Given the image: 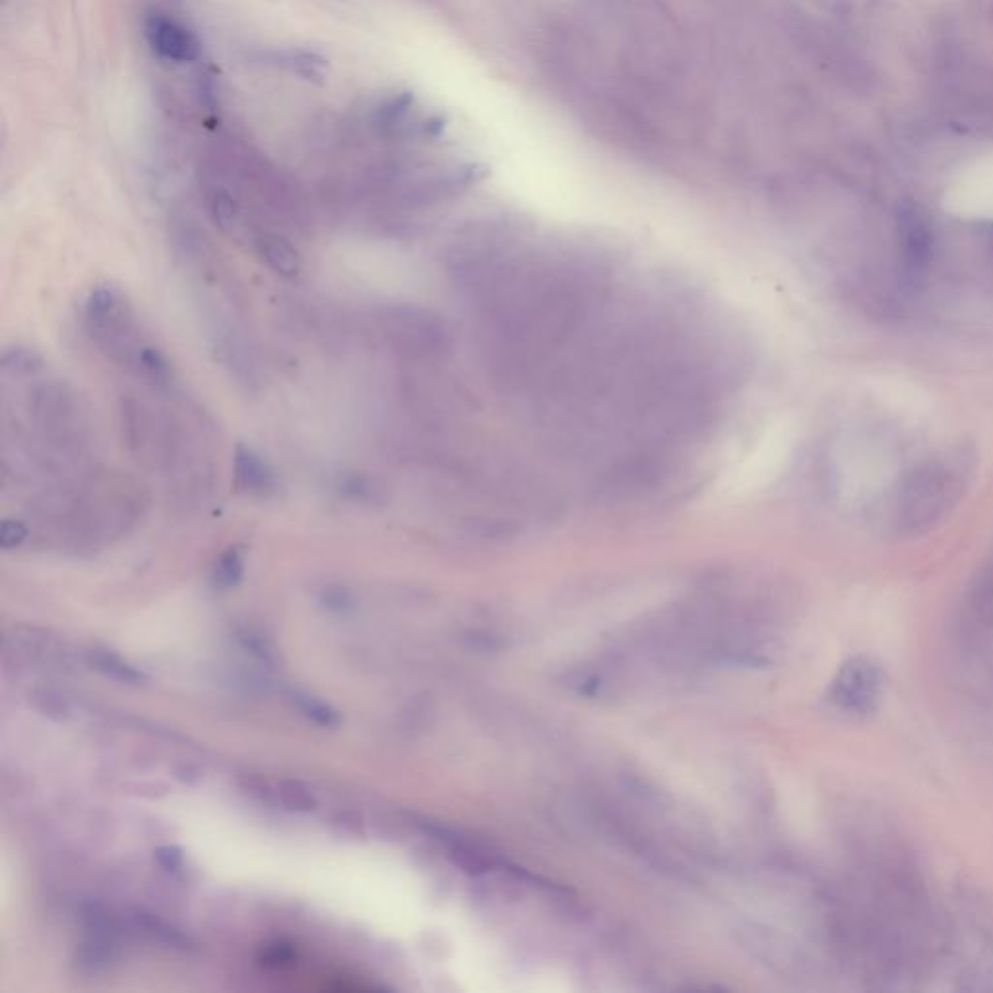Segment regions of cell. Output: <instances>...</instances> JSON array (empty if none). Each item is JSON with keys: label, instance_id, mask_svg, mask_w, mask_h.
<instances>
[{"label": "cell", "instance_id": "24", "mask_svg": "<svg viewBox=\"0 0 993 993\" xmlns=\"http://www.w3.org/2000/svg\"><path fill=\"white\" fill-rule=\"evenodd\" d=\"M239 784H241V788H243L247 794L255 796L258 800L270 801L272 800V796H276V792H272L270 784H268V782H264V780H262V778H258V776H245V778H241V782H239Z\"/></svg>", "mask_w": 993, "mask_h": 993}, {"label": "cell", "instance_id": "15", "mask_svg": "<svg viewBox=\"0 0 993 993\" xmlns=\"http://www.w3.org/2000/svg\"><path fill=\"white\" fill-rule=\"evenodd\" d=\"M291 703L297 706L309 720H313L315 724L319 726H324V728H336L340 722H342V716L338 710H334L332 706L322 703L319 699L311 697V695H305V693H291Z\"/></svg>", "mask_w": 993, "mask_h": 993}, {"label": "cell", "instance_id": "20", "mask_svg": "<svg viewBox=\"0 0 993 993\" xmlns=\"http://www.w3.org/2000/svg\"><path fill=\"white\" fill-rule=\"evenodd\" d=\"M28 526L22 520L16 518H6L0 526V545L2 549H14L20 547L28 540Z\"/></svg>", "mask_w": 993, "mask_h": 993}, {"label": "cell", "instance_id": "5", "mask_svg": "<svg viewBox=\"0 0 993 993\" xmlns=\"http://www.w3.org/2000/svg\"><path fill=\"white\" fill-rule=\"evenodd\" d=\"M146 37L150 47L167 61L175 63H193L198 59L200 47L193 33L175 20L152 14L146 20Z\"/></svg>", "mask_w": 993, "mask_h": 993}, {"label": "cell", "instance_id": "16", "mask_svg": "<svg viewBox=\"0 0 993 993\" xmlns=\"http://www.w3.org/2000/svg\"><path fill=\"white\" fill-rule=\"evenodd\" d=\"M2 369L18 377L33 375L43 369V357L32 348L14 346L2 353Z\"/></svg>", "mask_w": 993, "mask_h": 993}, {"label": "cell", "instance_id": "2", "mask_svg": "<svg viewBox=\"0 0 993 993\" xmlns=\"http://www.w3.org/2000/svg\"><path fill=\"white\" fill-rule=\"evenodd\" d=\"M86 322L92 338L115 361L130 367L142 342L136 340L129 305L115 288L97 286L86 301Z\"/></svg>", "mask_w": 993, "mask_h": 993}, {"label": "cell", "instance_id": "8", "mask_svg": "<svg viewBox=\"0 0 993 993\" xmlns=\"http://www.w3.org/2000/svg\"><path fill=\"white\" fill-rule=\"evenodd\" d=\"M900 241H902V257L912 270L924 268L931 258V231L924 218L916 212H904L900 220Z\"/></svg>", "mask_w": 993, "mask_h": 993}, {"label": "cell", "instance_id": "6", "mask_svg": "<svg viewBox=\"0 0 993 993\" xmlns=\"http://www.w3.org/2000/svg\"><path fill=\"white\" fill-rule=\"evenodd\" d=\"M233 480L239 491L255 499H268L278 491V478L272 466L257 450L239 445L233 458Z\"/></svg>", "mask_w": 993, "mask_h": 993}, {"label": "cell", "instance_id": "9", "mask_svg": "<svg viewBox=\"0 0 993 993\" xmlns=\"http://www.w3.org/2000/svg\"><path fill=\"white\" fill-rule=\"evenodd\" d=\"M130 369H134L146 383L154 388H167L171 383V369L165 355L148 344H142L134 355Z\"/></svg>", "mask_w": 993, "mask_h": 993}, {"label": "cell", "instance_id": "11", "mask_svg": "<svg viewBox=\"0 0 993 993\" xmlns=\"http://www.w3.org/2000/svg\"><path fill=\"white\" fill-rule=\"evenodd\" d=\"M90 664L96 668L97 672L105 673L107 677H113L121 683L129 685H140L146 681V675L130 666L129 662L121 660L119 656L107 652V650H94L90 654Z\"/></svg>", "mask_w": 993, "mask_h": 993}, {"label": "cell", "instance_id": "7", "mask_svg": "<svg viewBox=\"0 0 993 993\" xmlns=\"http://www.w3.org/2000/svg\"><path fill=\"white\" fill-rule=\"evenodd\" d=\"M253 245L258 257L274 274L286 280L301 274V255L286 237L272 231H260L253 237Z\"/></svg>", "mask_w": 993, "mask_h": 993}, {"label": "cell", "instance_id": "19", "mask_svg": "<svg viewBox=\"0 0 993 993\" xmlns=\"http://www.w3.org/2000/svg\"><path fill=\"white\" fill-rule=\"evenodd\" d=\"M239 641H241V644H243L247 650H251L255 656H258L262 662H266V664H272V662H274L276 652H274L272 644L266 641V637H264L262 633H258L255 629H249V627H247V629H243V631L239 633Z\"/></svg>", "mask_w": 993, "mask_h": 993}, {"label": "cell", "instance_id": "17", "mask_svg": "<svg viewBox=\"0 0 993 993\" xmlns=\"http://www.w3.org/2000/svg\"><path fill=\"white\" fill-rule=\"evenodd\" d=\"M136 922H138V926H142L161 943L175 947V949H189V937H185L181 931L167 926L165 922H161L160 918L150 916V914H138Z\"/></svg>", "mask_w": 993, "mask_h": 993}, {"label": "cell", "instance_id": "25", "mask_svg": "<svg viewBox=\"0 0 993 993\" xmlns=\"http://www.w3.org/2000/svg\"><path fill=\"white\" fill-rule=\"evenodd\" d=\"M336 825L346 834H363V819L357 813H342Z\"/></svg>", "mask_w": 993, "mask_h": 993}, {"label": "cell", "instance_id": "12", "mask_svg": "<svg viewBox=\"0 0 993 993\" xmlns=\"http://www.w3.org/2000/svg\"><path fill=\"white\" fill-rule=\"evenodd\" d=\"M245 575V555L239 545L227 547L214 567V582L216 586L229 590L235 588Z\"/></svg>", "mask_w": 993, "mask_h": 993}, {"label": "cell", "instance_id": "1", "mask_svg": "<svg viewBox=\"0 0 993 993\" xmlns=\"http://www.w3.org/2000/svg\"><path fill=\"white\" fill-rule=\"evenodd\" d=\"M377 322L388 346L410 359H433L449 352L452 338L447 322L425 307L390 305Z\"/></svg>", "mask_w": 993, "mask_h": 993}, {"label": "cell", "instance_id": "4", "mask_svg": "<svg viewBox=\"0 0 993 993\" xmlns=\"http://www.w3.org/2000/svg\"><path fill=\"white\" fill-rule=\"evenodd\" d=\"M885 693V675L879 664L871 658L858 656L848 660L834 679L831 697L833 703L848 712L871 714L875 712Z\"/></svg>", "mask_w": 993, "mask_h": 993}, {"label": "cell", "instance_id": "3", "mask_svg": "<svg viewBox=\"0 0 993 993\" xmlns=\"http://www.w3.org/2000/svg\"><path fill=\"white\" fill-rule=\"evenodd\" d=\"M28 412L45 441L70 449L78 441V406L74 394L61 383H43L30 390Z\"/></svg>", "mask_w": 993, "mask_h": 993}, {"label": "cell", "instance_id": "13", "mask_svg": "<svg viewBox=\"0 0 993 993\" xmlns=\"http://www.w3.org/2000/svg\"><path fill=\"white\" fill-rule=\"evenodd\" d=\"M276 57V63L280 66H286L291 72L299 74L301 78L305 80H322L324 78V70H326V61L319 57L317 53H309V51H286V53H280V55H274Z\"/></svg>", "mask_w": 993, "mask_h": 993}, {"label": "cell", "instance_id": "18", "mask_svg": "<svg viewBox=\"0 0 993 993\" xmlns=\"http://www.w3.org/2000/svg\"><path fill=\"white\" fill-rule=\"evenodd\" d=\"M342 491L361 503H375L381 499V487L367 476H350L344 481Z\"/></svg>", "mask_w": 993, "mask_h": 993}, {"label": "cell", "instance_id": "23", "mask_svg": "<svg viewBox=\"0 0 993 993\" xmlns=\"http://www.w3.org/2000/svg\"><path fill=\"white\" fill-rule=\"evenodd\" d=\"M154 860L165 871H177L183 865V852L177 846H161L154 852Z\"/></svg>", "mask_w": 993, "mask_h": 993}, {"label": "cell", "instance_id": "14", "mask_svg": "<svg viewBox=\"0 0 993 993\" xmlns=\"http://www.w3.org/2000/svg\"><path fill=\"white\" fill-rule=\"evenodd\" d=\"M276 796L284 809L295 813H309L319 807V801L311 794V790L299 780H282L278 784Z\"/></svg>", "mask_w": 993, "mask_h": 993}, {"label": "cell", "instance_id": "21", "mask_svg": "<svg viewBox=\"0 0 993 993\" xmlns=\"http://www.w3.org/2000/svg\"><path fill=\"white\" fill-rule=\"evenodd\" d=\"M322 604L332 611H348L352 609V596L348 590L340 586H328L322 592Z\"/></svg>", "mask_w": 993, "mask_h": 993}, {"label": "cell", "instance_id": "22", "mask_svg": "<svg viewBox=\"0 0 993 993\" xmlns=\"http://www.w3.org/2000/svg\"><path fill=\"white\" fill-rule=\"evenodd\" d=\"M295 959V953L289 945H284V943H276V945H270L264 953H262V964L266 966H272V968H280L284 964H289Z\"/></svg>", "mask_w": 993, "mask_h": 993}, {"label": "cell", "instance_id": "10", "mask_svg": "<svg viewBox=\"0 0 993 993\" xmlns=\"http://www.w3.org/2000/svg\"><path fill=\"white\" fill-rule=\"evenodd\" d=\"M208 208L214 224L218 225L225 235L237 237L241 233V214L235 198L224 189H214L208 198Z\"/></svg>", "mask_w": 993, "mask_h": 993}]
</instances>
